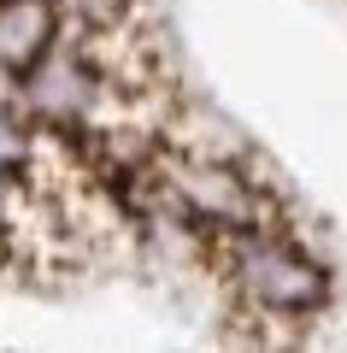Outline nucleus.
<instances>
[{"label": "nucleus", "mask_w": 347, "mask_h": 353, "mask_svg": "<svg viewBox=\"0 0 347 353\" xmlns=\"http://www.w3.org/2000/svg\"><path fill=\"white\" fill-rule=\"evenodd\" d=\"M206 259H212V271H218L224 294H230L259 330H288V336H295V330H306L335 294L330 265L312 253V241L300 236L288 218L212 241Z\"/></svg>", "instance_id": "f257e3e1"}, {"label": "nucleus", "mask_w": 347, "mask_h": 353, "mask_svg": "<svg viewBox=\"0 0 347 353\" xmlns=\"http://www.w3.org/2000/svg\"><path fill=\"white\" fill-rule=\"evenodd\" d=\"M65 36L59 0H0V83L24 77Z\"/></svg>", "instance_id": "f03ea898"}]
</instances>
